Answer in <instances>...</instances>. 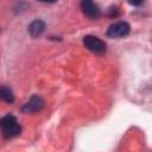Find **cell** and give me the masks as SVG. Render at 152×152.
I'll return each instance as SVG.
<instances>
[{
  "instance_id": "5b68a950",
  "label": "cell",
  "mask_w": 152,
  "mask_h": 152,
  "mask_svg": "<svg viewBox=\"0 0 152 152\" xmlns=\"http://www.w3.org/2000/svg\"><path fill=\"white\" fill-rule=\"evenodd\" d=\"M80 6H81L82 12L89 19H99L101 17V10L95 2H93L90 0H83Z\"/></svg>"
},
{
  "instance_id": "8992f818",
  "label": "cell",
  "mask_w": 152,
  "mask_h": 152,
  "mask_svg": "<svg viewBox=\"0 0 152 152\" xmlns=\"http://www.w3.org/2000/svg\"><path fill=\"white\" fill-rule=\"evenodd\" d=\"M45 28H46V24L40 19H36L28 25V32H30L31 37H33V38L42 36L44 33Z\"/></svg>"
},
{
  "instance_id": "277c9868",
  "label": "cell",
  "mask_w": 152,
  "mask_h": 152,
  "mask_svg": "<svg viewBox=\"0 0 152 152\" xmlns=\"http://www.w3.org/2000/svg\"><path fill=\"white\" fill-rule=\"evenodd\" d=\"M45 106V102L43 100L42 96L34 94L30 97V100L27 102H25L23 106H21V112L25 113V114H31V113H36V112H39L44 108Z\"/></svg>"
},
{
  "instance_id": "52a82bcc",
  "label": "cell",
  "mask_w": 152,
  "mask_h": 152,
  "mask_svg": "<svg viewBox=\"0 0 152 152\" xmlns=\"http://www.w3.org/2000/svg\"><path fill=\"white\" fill-rule=\"evenodd\" d=\"M0 100L6 102V103H13L14 95H13V91L10 87L0 86Z\"/></svg>"
},
{
  "instance_id": "ba28073f",
  "label": "cell",
  "mask_w": 152,
  "mask_h": 152,
  "mask_svg": "<svg viewBox=\"0 0 152 152\" xmlns=\"http://www.w3.org/2000/svg\"><path fill=\"white\" fill-rule=\"evenodd\" d=\"M109 12H110V14H109L110 17H118V14H119V10L116 6H112L109 8Z\"/></svg>"
},
{
  "instance_id": "3957f363",
  "label": "cell",
  "mask_w": 152,
  "mask_h": 152,
  "mask_svg": "<svg viewBox=\"0 0 152 152\" xmlns=\"http://www.w3.org/2000/svg\"><path fill=\"white\" fill-rule=\"evenodd\" d=\"M131 31V26L127 21L120 20V21H115L112 25H109V27L107 28V37L109 38H122L126 37Z\"/></svg>"
},
{
  "instance_id": "6da1fadb",
  "label": "cell",
  "mask_w": 152,
  "mask_h": 152,
  "mask_svg": "<svg viewBox=\"0 0 152 152\" xmlns=\"http://www.w3.org/2000/svg\"><path fill=\"white\" fill-rule=\"evenodd\" d=\"M0 132L4 138L11 139V138H14L20 134L21 126L18 122L15 116L7 114L0 119Z\"/></svg>"
},
{
  "instance_id": "7a4b0ae2",
  "label": "cell",
  "mask_w": 152,
  "mask_h": 152,
  "mask_svg": "<svg viewBox=\"0 0 152 152\" xmlns=\"http://www.w3.org/2000/svg\"><path fill=\"white\" fill-rule=\"evenodd\" d=\"M83 45L91 52L97 53V55H102L106 52L107 49V44L104 43V40H102L101 38L96 37V36H84L83 37Z\"/></svg>"
}]
</instances>
